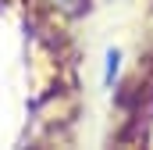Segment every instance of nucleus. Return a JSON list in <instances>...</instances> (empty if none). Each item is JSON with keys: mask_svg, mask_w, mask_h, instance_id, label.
Listing matches in <instances>:
<instances>
[{"mask_svg": "<svg viewBox=\"0 0 153 150\" xmlns=\"http://www.w3.org/2000/svg\"><path fill=\"white\" fill-rule=\"evenodd\" d=\"M61 7H68V11H82L85 7V0H57Z\"/></svg>", "mask_w": 153, "mask_h": 150, "instance_id": "1", "label": "nucleus"}]
</instances>
